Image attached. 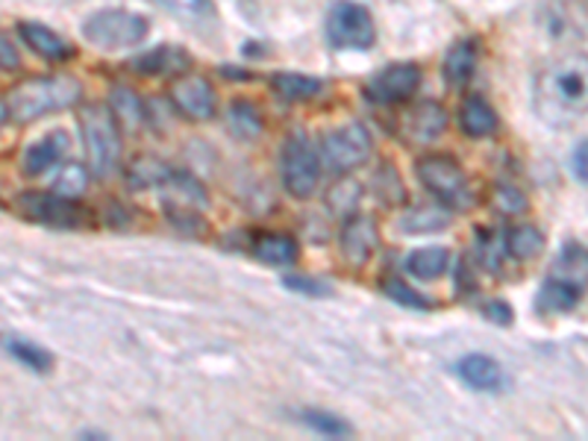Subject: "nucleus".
Returning <instances> with one entry per match:
<instances>
[{
    "instance_id": "obj_34",
    "label": "nucleus",
    "mask_w": 588,
    "mask_h": 441,
    "mask_svg": "<svg viewBox=\"0 0 588 441\" xmlns=\"http://www.w3.org/2000/svg\"><path fill=\"white\" fill-rule=\"evenodd\" d=\"M329 210L341 215V218H350L357 206L362 203V186L357 180H338L327 194Z\"/></svg>"
},
{
    "instance_id": "obj_5",
    "label": "nucleus",
    "mask_w": 588,
    "mask_h": 441,
    "mask_svg": "<svg viewBox=\"0 0 588 441\" xmlns=\"http://www.w3.org/2000/svg\"><path fill=\"white\" fill-rule=\"evenodd\" d=\"M15 210L21 218L33 224H45L53 230H83L92 227V212L77 203V198H65L57 192H21L15 198Z\"/></svg>"
},
{
    "instance_id": "obj_2",
    "label": "nucleus",
    "mask_w": 588,
    "mask_h": 441,
    "mask_svg": "<svg viewBox=\"0 0 588 441\" xmlns=\"http://www.w3.org/2000/svg\"><path fill=\"white\" fill-rule=\"evenodd\" d=\"M80 97H83V83L71 74H57V78H36L21 83L10 95L7 106H10V118L29 124L50 112L80 104Z\"/></svg>"
},
{
    "instance_id": "obj_11",
    "label": "nucleus",
    "mask_w": 588,
    "mask_h": 441,
    "mask_svg": "<svg viewBox=\"0 0 588 441\" xmlns=\"http://www.w3.org/2000/svg\"><path fill=\"white\" fill-rule=\"evenodd\" d=\"M376 245H380V230L371 215H350L338 233V250L350 269H362L374 257Z\"/></svg>"
},
{
    "instance_id": "obj_9",
    "label": "nucleus",
    "mask_w": 588,
    "mask_h": 441,
    "mask_svg": "<svg viewBox=\"0 0 588 441\" xmlns=\"http://www.w3.org/2000/svg\"><path fill=\"white\" fill-rule=\"evenodd\" d=\"M374 151L371 133L362 124H348L329 130L321 139L319 159L327 165L333 174H350L357 171L359 165L368 163V156Z\"/></svg>"
},
{
    "instance_id": "obj_12",
    "label": "nucleus",
    "mask_w": 588,
    "mask_h": 441,
    "mask_svg": "<svg viewBox=\"0 0 588 441\" xmlns=\"http://www.w3.org/2000/svg\"><path fill=\"white\" fill-rule=\"evenodd\" d=\"M171 100L192 121H213L218 112V97L215 88L209 86V80L203 78H180L171 86Z\"/></svg>"
},
{
    "instance_id": "obj_4",
    "label": "nucleus",
    "mask_w": 588,
    "mask_h": 441,
    "mask_svg": "<svg viewBox=\"0 0 588 441\" xmlns=\"http://www.w3.org/2000/svg\"><path fill=\"white\" fill-rule=\"evenodd\" d=\"M415 171H418L421 186L433 194L435 201H439V206H444V210L465 212L471 210L473 201H477L468 174L463 171V165L456 163L454 156L447 154L421 156L418 165H415Z\"/></svg>"
},
{
    "instance_id": "obj_18",
    "label": "nucleus",
    "mask_w": 588,
    "mask_h": 441,
    "mask_svg": "<svg viewBox=\"0 0 588 441\" xmlns=\"http://www.w3.org/2000/svg\"><path fill=\"white\" fill-rule=\"evenodd\" d=\"M459 127L468 139H489V135L497 133L501 127V118L492 109V104L482 95L465 97L463 109H459Z\"/></svg>"
},
{
    "instance_id": "obj_7",
    "label": "nucleus",
    "mask_w": 588,
    "mask_h": 441,
    "mask_svg": "<svg viewBox=\"0 0 588 441\" xmlns=\"http://www.w3.org/2000/svg\"><path fill=\"white\" fill-rule=\"evenodd\" d=\"M280 174H283V186L291 198L298 201H307L315 194L319 189V177H321V159L319 151L312 147L303 133H291L283 144L280 154Z\"/></svg>"
},
{
    "instance_id": "obj_43",
    "label": "nucleus",
    "mask_w": 588,
    "mask_h": 441,
    "mask_svg": "<svg viewBox=\"0 0 588 441\" xmlns=\"http://www.w3.org/2000/svg\"><path fill=\"white\" fill-rule=\"evenodd\" d=\"M7 121H10V106L0 100V127L7 124Z\"/></svg>"
},
{
    "instance_id": "obj_19",
    "label": "nucleus",
    "mask_w": 588,
    "mask_h": 441,
    "mask_svg": "<svg viewBox=\"0 0 588 441\" xmlns=\"http://www.w3.org/2000/svg\"><path fill=\"white\" fill-rule=\"evenodd\" d=\"M19 36L24 41H27L29 50H36L39 57L50 59V62H62V59H68L71 53H74V48L68 45L59 33H53L50 27H45V24H33V21H21L19 24Z\"/></svg>"
},
{
    "instance_id": "obj_27",
    "label": "nucleus",
    "mask_w": 588,
    "mask_h": 441,
    "mask_svg": "<svg viewBox=\"0 0 588 441\" xmlns=\"http://www.w3.org/2000/svg\"><path fill=\"white\" fill-rule=\"evenodd\" d=\"M227 127L239 142H256L262 135V116L251 100H232L227 109Z\"/></svg>"
},
{
    "instance_id": "obj_22",
    "label": "nucleus",
    "mask_w": 588,
    "mask_h": 441,
    "mask_svg": "<svg viewBox=\"0 0 588 441\" xmlns=\"http://www.w3.org/2000/svg\"><path fill=\"white\" fill-rule=\"evenodd\" d=\"M192 65L189 53L180 48H156L145 57L133 59V71L139 74H147V78H163V74H183L185 68Z\"/></svg>"
},
{
    "instance_id": "obj_29",
    "label": "nucleus",
    "mask_w": 588,
    "mask_h": 441,
    "mask_svg": "<svg viewBox=\"0 0 588 441\" xmlns=\"http://www.w3.org/2000/svg\"><path fill=\"white\" fill-rule=\"evenodd\" d=\"M274 92L283 97V100H309V97H319L324 92V80L307 78V74H274L271 80Z\"/></svg>"
},
{
    "instance_id": "obj_24",
    "label": "nucleus",
    "mask_w": 588,
    "mask_h": 441,
    "mask_svg": "<svg viewBox=\"0 0 588 441\" xmlns=\"http://www.w3.org/2000/svg\"><path fill=\"white\" fill-rule=\"evenodd\" d=\"M451 265V250L435 245V248H418L406 257L404 269L415 279H439Z\"/></svg>"
},
{
    "instance_id": "obj_15",
    "label": "nucleus",
    "mask_w": 588,
    "mask_h": 441,
    "mask_svg": "<svg viewBox=\"0 0 588 441\" xmlns=\"http://www.w3.org/2000/svg\"><path fill=\"white\" fill-rule=\"evenodd\" d=\"M579 300H583V283L571 277H550L536 295V309L541 315H560L577 309Z\"/></svg>"
},
{
    "instance_id": "obj_16",
    "label": "nucleus",
    "mask_w": 588,
    "mask_h": 441,
    "mask_svg": "<svg viewBox=\"0 0 588 441\" xmlns=\"http://www.w3.org/2000/svg\"><path fill=\"white\" fill-rule=\"evenodd\" d=\"M251 253L262 265H271V269L295 265L300 257L298 241L286 236V233H256L251 239Z\"/></svg>"
},
{
    "instance_id": "obj_36",
    "label": "nucleus",
    "mask_w": 588,
    "mask_h": 441,
    "mask_svg": "<svg viewBox=\"0 0 588 441\" xmlns=\"http://www.w3.org/2000/svg\"><path fill=\"white\" fill-rule=\"evenodd\" d=\"M492 203L503 215H518V212L527 210V194L521 189H515L512 182H494Z\"/></svg>"
},
{
    "instance_id": "obj_38",
    "label": "nucleus",
    "mask_w": 588,
    "mask_h": 441,
    "mask_svg": "<svg viewBox=\"0 0 588 441\" xmlns=\"http://www.w3.org/2000/svg\"><path fill=\"white\" fill-rule=\"evenodd\" d=\"M477 241H480V250H482V265H485V269H492V271H501V257H506V248H503V236L477 230Z\"/></svg>"
},
{
    "instance_id": "obj_41",
    "label": "nucleus",
    "mask_w": 588,
    "mask_h": 441,
    "mask_svg": "<svg viewBox=\"0 0 588 441\" xmlns=\"http://www.w3.org/2000/svg\"><path fill=\"white\" fill-rule=\"evenodd\" d=\"M19 50H15V45H12L7 33H0V71H19Z\"/></svg>"
},
{
    "instance_id": "obj_37",
    "label": "nucleus",
    "mask_w": 588,
    "mask_h": 441,
    "mask_svg": "<svg viewBox=\"0 0 588 441\" xmlns=\"http://www.w3.org/2000/svg\"><path fill=\"white\" fill-rule=\"evenodd\" d=\"M283 286L289 288V291H295V295H303V298H329L333 295V286L329 283H324V279H315V277H303V274H286L283 277Z\"/></svg>"
},
{
    "instance_id": "obj_6",
    "label": "nucleus",
    "mask_w": 588,
    "mask_h": 441,
    "mask_svg": "<svg viewBox=\"0 0 588 441\" xmlns=\"http://www.w3.org/2000/svg\"><path fill=\"white\" fill-rule=\"evenodd\" d=\"M147 29H151V24L139 12L104 10L95 12L83 24V36H86L88 45H95L100 50H124L145 41Z\"/></svg>"
},
{
    "instance_id": "obj_32",
    "label": "nucleus",
    "mask_w": 588,
    "mask_h": 441,
    "mask_svg": "<svg viewBox=\"0 0 588 441\" xmlns=\"http://www.w3.org/2000/svg\"><path fill=\"white\" fill-rule=\"evenodd\" d=\"M380 288H383V295H386L388 300H395L397 307L418 309V312L433 309V300L427 298V295H421V291H415L400 274H386V277L380 279Z\"/></svg>"
},
{
    "instance_id": "obj_8",
    "label": "nucleus",
    "mask_w": 588,
    "mask_h": 441,
    "mask_svg": "<svg viewBox=\"0 0 588 441\" xmlns=\"http://www.w3.org/2000/svg\"><path fill=\"white\" fill-rule=\"evenodd\" d=\"M327 39L338 50H368L376 39L371 12L353 0H338L327 12Z\"/></svg>"
},
{
    "instance_id": "obj_31",
    "label": "nucleus",
    "mask_w": 588,
    "mask_h": 441,
    "mask_svg": "<svg viewBox=\"0 0 588 441\" xmlns=\"http://www.w3.org/2000/svg\"><path fill=\"white\" fill-rule=\"evenodd\" d=\"M163 212H165V218H168V224H171L177 233H183V236L203 239V236L209 233V224H206V218H201V212L194 210V206L163 201Z\"/></svg>"
},
{
    "instance_id": "obj_20",
    "label": "nucleus",
    "mask_w": 588,
    "mask_h": 441,
    "mask_svg": "<svg viewBox=\"0 0 588 441\" xmlns=\"http://www.w3.org/2000/svg\"><path fill=\"white\" fill-rule=\"evenodd\" d=\"M0 347H3L15 362H21L27 371H33V374H50V371H53V354L45 350L41 345H36V342H29V338L15 336V333H3V336H0Z\"/></svg>"
},
{
    "instance_id": "obj_30",
    "label": "nucleus",
    "mask_w": 588,
    "mask_h": 441,
    "mask_svg": "<svg viewBox=\"0 0 588 441\" xmlns=\"http://www.w3.org/2000/svg\"><path fill=\"white\" fill-rule=\"evenodd\" d=\"M171 174V168L154 156H139L133 165H130V171H127V186L135 189V192H142V189H159L165 182V177Z\"/></svg>"
},
{
    "instance_id": "obj_21",
    "label": "nucleus",
    "mask_w": 588,
    "mask_h": 441,
    "mask_svg": "<svg viewBox=\"0 0 588 441\" xmlns=\"http://www.w3.org/2000/svg\"><path fill=\"white\" fill-rule=\"evenodd\" d=\"M477 59H480V48L473 39L456 41L454 48L447 50L444 57V80L451 88H463L477 71Z\"/></svg>"
},
{
    "instance_id": "obj_1",
    "label": "nucleus",
    "mask_w": 588,
    "mask_h": 441,
    "mask_svg": "<svg viewBox=\"0 0 588 441\" xmlns=\"http://www.w3.org/2000/svg\"><path fill=\"white\" fill-rule=\"evenodd\" d=\"M536 106L553 124H571L586 106V65L577 59L553 62L536 83Z\"/></svg>"
},
{
    "instance_id": "obj_13",
    "label": "nucleus",
    "mask_w": 588,
    "mask_h": 441,
    "mask_svg": "<svg viewBox=\"0 0 588 441\" xmlns=\"http://www.w3.org/2000/svg\"><path fill=\"white\" fill-rule=\"evenodd\" d=\"M456 374L463 377V383L471 385L473 392L497 394L506 389V374H503L501 362L485 354L463 356L456 365Z\"/></svg>"
},
{
    "instance_id": "obj_33",
    "label": "nucleus",
    "mask_w": 588,
    "mask_h": 441,
    "mask_svg": "<svg viewBox=\"0 0 588 441\" xmlns=\"http://www.w3.org/2000/svg\"><path fill=\"white\" fill-rule=\"evenodd\" d=\"M374 194L386 206H400L406 203V186L400 180V171H397L392 163H383L374 174Z\"/></svg>"
},
{
    "instance_id": "obj_42",
    "label": "nucleus",
    "mask_w": 588,
    "mask_h": 441,
    "mask_svg": "<svg viewBox=\"0 0 588 441\" xmlns=\"http://www.w3.org/2000/svg\"><path fill=\"white\" fill-rule=\"evenodd\" d=\"M586 154H588V144H586V139H583V142L577 144V151H574V159H571V168H574V177H577V182L588 180Z\"/></svg>"
},
{
    "instance_id": "obj_3",
    "label": "nucleus",
    "mask_w": 588,
    "mask_h": 441,
    "mask_svg": "<svg viewBox=\"0 0 588 441\" xmlns=\"http://www.w3.org/2000/svg\"><path fill=\"white\" fill-rule=\"evenodd\" d=\"M80 130L86 144L88 168L97 180H104L121 163V127L109 106L88 104L80 109Z\"/></svg>"
},
{
    "instance_id": "obj_10",
    "label": "nucleus",
    "mask_w": 588,
    "mask_h": 441,
    "mask_svg": "<svg viewBox=\"0 0 588 441\" xmlns=\"http://www.w3.org/2000/svg\"><path fill=\"white\" fill-rule=\"evenodd\" d=\"M421 86V68L412 62H397V65L383 68L380 74L368 80L365 97L371 104H404Z\"/></svg>"
},
{
    "instance_id": "obj_39",
    "label": "nucleus",
    "mask_w": 588,
    "mask_h": 441,
    "mask_svg": "<svg viewBox=\"0 0 588 441\" xmlns=\"http://www.w3.org/2000/svg\"><path fill=\"white\" fill-rule=\"evenodd\" d=\"M159 3L183 19H201L203 12L209 10V0H159Z\"/></svg>"
},
{
    "instance_id": "obj_28",
    "label": "nucleus",
    "mask_w": 588,
    "mask_h": 441,
    "mask_svg": "<svg viewBox=\"0 0 588 441\" xmlns=\"http://www.w3.org/2000/svg\"><path fill=\"white\" fill-rule=\"evenodd\" d=\"M298 418L300 424H307L309 430L319 432L324 439H350L353 436V427L341 415L327 413V409H300Z\"/></svg>"
},
{
    "instance_id": "obj_35",
    "label": "nucleus",
    "mask_w": 588,
    "mask_h": 441,
    "mask_svg": "<svg viewBox=\"0 0 588 441\" xmlns=\"http://www.w3.org/2000/svg\"><path fill=\"white\" fill-rule=\"evenodd\" d=\"M86 186H88L86 168L77 163H68L59 168L57 180H53V192L65 194V198H80V194L86 192Z\"/></svg>"
},
{
    "instance_id": "obj_26",
    "label": "nucleus",
    "mask_w": 588,
    "mask_h": 441,
    "mask_svg": "<svg viewBox=\"0 0 588 441\" xmlns=\"http://www.w3.org/2000/svg\"><path fill=\"white\" fill-rule=\"evenodd\" d=\"M447 224H451V210L444 206H412L397 221L400 233H439L447 230Z\"/></svg>"
},
{
    "instance_id": "obj_17",
    "label": "nucleus",
    "mask_w": 588,
    "mask_h": 441,
    "mask_svg": "<svg viewBox=\"0 0 588 441\" xmlns=\"http://www.w3.org/2000/svg\"><path fill=\"white\" fill-rule=\"evenodd\" d=\"M444 130H447V112H444V106L435 104V100L418 104L412 112L406 116V135H409V142L430 144L435 142Z\"/></svg>"
},
{
    "instance_id": "obj_25",
    "label": "nucleus",
    "mask_w": 588,
    "mask_h": 441,
    "mask_svg": "<svg viewBox=\"0 0 588 441\" xmlns=\"http://www.w3.org/2000/svg\"><path fill=\"white\" fill-rule=\"evenodd\" d=\"M109 109H112V116H116L118 127H127L130 133H135L139 127L145 124V104L139 100L135 92H130L127 86H116L112 88V95H109Z\"/></svg>"
},
{
    "instance_id": "obj_23",
    "label": "nucleus",
    "mask_w": 588,
    "mask_h": 441,
    "mask_svg": "<svg viewBox=\"0 0 588 441\" xmlns=\"http://www.w3.org/2000/svg\"><path fill=\"white\" fill-rule=\"evenodd\" d=\"M544 245H548V239H544V233L536 224H518L509 233H503V248H506L512 260L518 262L539 260Z\"/></svg>"
},
{
    "instance_id": "obj_40",
    "label": "nucleus",
    "mask_w": 588,
    "mask_h": 441,
    "mask_svg": "<svg viewBox=\"0 0 588 441\" xmlns=\"http://www.w3.org/2000/svg\"><path fill=\"white\" fill-rule=\"evenodd\" d=\"M482 315L489 318V321L497 326H512V321H515V309H512L506 300L494 298L482 307Z\"/></svg>"
},
{
    "instance_id": "obj_14",
    "label": "nucleus",
    "mask_w": 588,
    "mask_h": 441,
    "mask_svg": "<svg viewBox=\"0 0 588 441\" xmlns=\"http://www.w3.org/2000/svg\"><path fill=\"white\" fill-rule=\"evenodd\" d=\"M68 133L65 130H50L48 135H41L39 142H33L21 156V165H24V174L27 177H39L48 168L62 163V156L68 154Z\"/></svg>"
}]
</instances>
